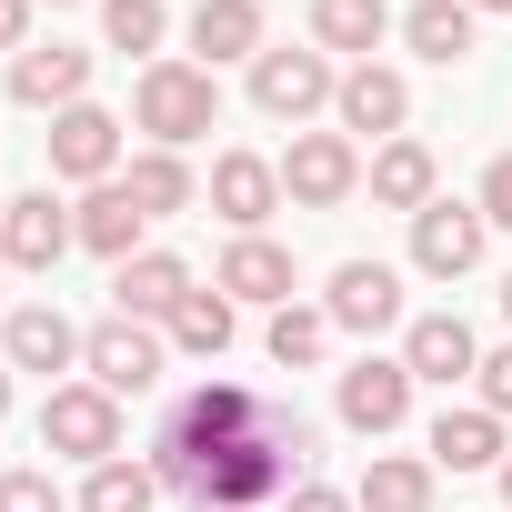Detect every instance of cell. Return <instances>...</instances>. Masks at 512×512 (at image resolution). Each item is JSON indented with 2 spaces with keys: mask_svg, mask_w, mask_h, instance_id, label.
<instances>
[{
  "mask_svg": "<svg viewBox=\"0 0 512 512\" xmlns=\"http://www.w3.org/2000/svg\"><path fill=\"white\" fill-rule=\"evenodd\" d=\"M322 312H332L342 332H392V322H402V272H392V262H342Z\"/></svg>",
  "mask_w": 512,
  "mask_h": 512,
  "instance_id": "cell-14",
  "label": "cell"
},
{
  "mask_svg": "<svg viewBox=\"0 0 512 512\" xmlns=\"http://www.w3.org/2000/svg\"><path fill=\"white\" fill-rule=\"evenodd\" d=\"M71 241H81V221H71L51 191H21L11 211H0V251H11V272H51Z\"/></svg>",
  "mask_w": 512,
  "mask_h": 512,
  "instance_id": "cell-8",
  "label": "cell"
},
{
  "mask_svg": "<svg viewBox=\"0 0 512 512\" xmlns=\"http://www.w3.org/2000/svg\"><path fill=\"white\" fill-rule=\"evenodd\" d=\"M372 201L382 211H422L432 201V151L422 141H382L372 151Z\"/></svg>",
  "mask_w": 512,
  "mask_h": 512,
  "instance_id": "cell-24",
  "label": "cell"
},
{
  "mask_svg": "<svg viewBox=\"0 0 512 512\" xmlns=\"http://www.w3.org/2000/svg\"><path fill=\"white\" fill-rule=\"evenodd\" d=\"M482 221H492V231H512V151L482 171Z\"/></svg>",
  "mask_w": 512,
  "mask_h": 512,
  "instance_id": "cell-32",
  "label": "cell"
},
{
  "mask_svg": "<svg viewBox=\"0 0 512 512\" xmlns=\"http://www.w3.org/2000/svg\"><path fill=\"white\" fill-rule=\"evenodd\" d=\"M472 11H512V0H472Z\"/></svg>",
  "mask_w": 512,
  "mask_h": 512,
  "instance_id": "cell-37",
  "label": "cell"
},
{
  "mask_svg": "<svg viewBox=\"0 0 512 512\" xmlns=\"http://www.w3.org/2000/svg\"><path fill=\"white\" fill-rule=\"evenodd\" d=\"M362 512H432V462H402V452H372L362 462Z\"/></svg>",
  "mask_w": 512,
  "mask_h": 512,
  "instance_id": "cell-22",
  "label": "cell"
},
{
  "mask_svg": "<svg viewBox=\"0 0 512 512\" xmlns=\"http://www.w3.org/2000/svg\"><path fill=\"white\" fill-rule=\"evenodd\" d=\"M0 211H11V201H0Z\"/></svg>",
  "mask_w": 512,
  "mask_h": 512,
  "instance_id": "cell-40",
  "label": "cell"
},
{
  "mask_svg": "<svg viewBox=\"0 0 512 512\" xmlns=\"http://www.w3.org/2000/svg\"><path fill=\"white\" fill-rule=\"evenodd\" d=\"M472 382H482V412H502V422H512V342H502V352H482V372H472Z\"/></svg>",
  "mask_w": 512,
  "mask_h": 512,
  "instance_id": "cell-31",
  "label": "cell"
},
{
  "mask_svg": "<svg viewBox=\"0 0 512 512\" xmlns=\"http://www.w3.org/2000/svg\"><path fill=\"white\" fill-rule=\"evenodd\" d=\"M0 422H11V362H0Z\"/></svg>",
  "mask_w": 512,
  "mask_h": 512,
  "instance_id": "cell-35",
  "label": "cell"
},
{
  "mask_svg": "<svg viewBox=\"0 0 512 512\" xmlns=\"http://www.w3.org/2000/svg\"><path fill=\"white\" fill-rule=\"evenodd\" d=\"M0 512H61V482L51 472H0Z\"/></svg>",
  "mask_w": 512,
  "mask_h": 512,
  "instance_id": "cell-30",
  "label": "cell"
},
{
  "mask_svg": "<svg viewBox=\"0 0 512 512\" xmlns=\"http://www.w3.org/2000/svg\"><path fill=\"white\" fill-rule=\"evenodd\" d=\"M191 51H201V71L262 61V0H201V11H191Z\"/></svg>",
  "mask_w": 512,
  "mask_h": 512,
  "instance_id": "cell-20",
  "label": "cell"
},
{
  "mask_svg": "<svg viewBox=\"0 0 512 512\" xmlns=\"http://www.w3.org/2000/svg\"><path fill=\"white\" fill-rule=\"evenodd\" d=\"M382 31H392V11H382V0H312V41H322V51L372 61V51H382Z\"/></svg>",
  "mask_w": 512,
  "mask_h": 512,
  "instance_id": "cell-23",
  "label": "cell"
},
{
  "mask_svg": "<svg viewBox=\"0 0 512 512\" xmlns=\"http://www.w3.org/2000/svg\"><path fill=\"white\" fill-rule=\"evenodd\" d=\"M0 362H11V372H71V362H81V332H71L51 302H21L11 332H0Z\"/></svg>",
  "mask_w": 512,
  "mask_h": 512,
  "instance_id": "cell-17",
  "label": "cell"
},
{
  "mask_svg": "<svg viewBox=\"0 0 512 512\" xmlns=\"http://www.w3.org/2000/svg\"><path fill=\"white\" fill-rule=\"evenodd\" d=\"M161 502V482H151V462H91V482H81V512H151Z\"/></svg>",
  "mask_w": 512,
  "mask_h": 512,
  "instance_id": "cell-26",
  "label": "cell"
},
{
  "mask_svg": "<svg viewBox=\"0 0 512 512\" xmlns=\"http://www.w3.org/2000/svg\"><path fill=\"white\" fill-rule=\"evenodd\" d=\"M332 91H342L332 51H262L251 61V111H272V121H312Z\"/></svg>",
  "mask_w": 512,
  "mask_h": 512,
  "instance_id": "cell-3",
  "label": "cell"
},
{
  "mask_svg": "<svg viewBox=\"0 0 512 512\" xmlns=\"http://www.w3.org/2000/svg\"><path fill=\"white\" fill-rule=\"evenodd\" d=\"M262 342H272V362H282V372H302V362H322V342H332V312H302V302H282Z\"/></svg>",
  "mask_w": 512,
  "mask_h": 512,
  "instance_id": "cell-28",
  "label": "cell"
},
{
  "mask_svg": "<svg viewBox=\"0 0 512 512\" xmlns=\"http://www.w3.org/2000/svg\"><path fill=\"white\" fill-rule=\"evenodd\" d=\"M111 292H121V312H131V322H171L201 282H191V262H181V251H131Z\"/></svg>",
  "mask_w": 512,
  "mask_h": 512,
  "instance_id": "cell-15",
  "label": "cell"
},
{
  "mask_svg": "<svg viewBox=\"0 0 512 512\" xmlns=\"http://www.w3.org/2000/svg\"><path fill=\"white\" fill-rule=\"evenodd\" d=\"M0 51H11V61L31 51V0H0Z\"/></svg>",
  "mask_w": 512,
  "mask_h": 512,
  "instance_id": "cell-34",
  "label": "cell"
},
{
  "mask_svg": "<svg viewBox=\"0 0 512 512\" xmlns=\"http://www.w3.org/2000/svg\"><path fill=\"white\" fill-rule=\"evenodd\" d=\"M402 412H412V372H402V362H382V352H372V362H352V372H342V422H352L362 442L402 432Z\"/></svg>",
  "mask_w": 512,
  "mask_h": 512,
  "instance_id": "cell-12",
  "label": "cell"
},
{
  "mask_svg": "<svg viewBox=\"0 0 512 512\" xmlns=\"http://www.w3.org/2000/svg\"><path fill=\"white\" fill-rule=\"evenodd\" d=\"M51 171L61 181H111L121 171V121L111 111H91V101H71V111H51Z\"/></svg>",
  "mask_w": 512,
  "mask_h": 512,
  "instance_id": "cell-7",
  "label": "cell"
},
{
  "mask_svg": "<svg viewBox=\"0 0 512 512\" xmlns=\"http://www.w3.org/2000/svg\"><path fill=\"white\" fill-rule=\"evenodd\" d=\"M81 362H91V382L121 402V392H151L161 382V332L151 322H131V312H111L101 332H81Z\"/></svg>",
  "mask_w": 512,
  "mask_h": 512,
  "instance_id": "cell-6",
  "label": "cell"
},
{
  "mask_svg": "<svg viewBox=\"0 0 512 512\" xmlns=\"http://www.w3.org/2000/svg\"><path fill=\"white\" fill-rule=\"evenodd\" d=\"M352 181H362V151H352V131H302V141L282 151V191H292L302 211H332V201H352Z\"/></svg>",
  "mask_w": 512,
  "mask_h": 512,
  "instance_id": "cell-5",
  "label": "cell"
},
{
  "mask_svg": "<svg viewBox=\"0 0 512 512\" xmlns=\"http://www.w3.org/2000/svg\"><path fill=\"white\" fill-rule=\"evenodd\" d=\"M101 31H111V51H161L171 11L161 0H101Z\"/></svg>",
  "mask_w": 512,
  "mask_h": 512,
  "instance_id": "cell-29",
  "label": "cell"
},
{
  "mask_svg": "<svg viewBox=\"0 0 512 512\" xmlns=\"http://www.w3.org/2000/svg\"><path fill=\"white\" fill-rule=\"evenodd\" d=\"M332 111H342V131L392 141V131L412 121V81H402V71H382V61H352V71H342V91H332Z\"/></svg>",
  "mask_w": 512,
  "mask_h": 512,
  "instance_id": "cell-10",
  "label": "cell"
},
{
  "mask_svg": "<svg viewBox=\"0 0 512 512\" xmlns=\"http://www.w3.org/2000/svg\"><path fill=\"white\" fill-rule=\"evenodd\" d=\"M482 241H492L482 201H422V211H412V262H422L432 282H462V272L482 262Z\"/></svg>",
  "mask_w": 512,
  "mask_h": 512,
  "instance_id": "cell-4",
  "label": "cell"
},
{
  "mask_svg": "<svg viewBox=\"0 0 512 512\" xmlns=\"http://www.w3.org/2000/svg\"><path fill=\"white\" fill-rule=\"evenodd\" d=\"M211 282H221L231 302H272V312H282V302H292V251L262 241V231H241V241L221 251V272H211Z\"/></svg>",
  "mask_w": 512,
  "mask_h": 512,
  "instance_id": "cell-16",
  "label": "cell"
},
{
  "mask_svg": "<svg viewBox=\"0 0 512 512\" xmlns=\"http://www.w3.org/2000/svg\"><path fill=\"white\" fill-rule=\"evenodd\" d=\"M402 41H412L432 71H452V61H472L482 11H472V0H412V11H402Z\"/></svg>",
  "mask_w": 512,
  "mask_h": 512,
  "instance_id": "cell-18",
  "label": "cell"
},
{
  "mask_svg": "<svg viewBox=\"0 0 512 512\" xmlns=\"http://www.w3.org/2000/svg\"><path fill=\"white\" fill-rule=\"evenodd\" d=\"M41 452H61V462H111V452H121V402H111L101 382H61V392L41 402Z\"/></svg>",
  "mask_w": 512,
  "mask_h": 512,
  "instance_id": "cell-2",
  "label": "cell"
},
{
  "mask_svg": "<svg viewBox=\"0 0 512 512\" xmlns=\"http://www.w3.org/2000/svg\"><path fill=\"white\" fill-rule=\"evenodd\" d=\"M51 11H61V0H51Z\"/></svg>",
  "mask_w": 512,
  "mask_h": 512,
  "instance_id": "cell-39",
  "label": "cell"
},
{
  "mask_svg": "<svg viewBox=\"0 0 512 512\" xmlns=\"http://www.w3.org/2000/svg\"><path fill=\"white\" fill-rule=\"evenodd\" d=\"M121 191L151 211V221H171V211H191V171H181V151H141L131 171H121Z\"/></svg>",
  "mask_w": 512,
  "mask_h": 512,
  "instance_id": "cell-25",
  "label": "cell"
},
{
  "mask_svg": "<svg viewBox=\"0 0 512 512\" xmlns=\"http://www.w3.org/2000/svg\"><path fill=\"white\" fill-rule=\"evenodd\" d=\"M502 322H512V282H502Z\"/></svg>",
  "mask_w": 512,
  "mask_h": 512,
  "instance_id": "cell-38",
  "label": "cell"
},
{
  "mask_svg": "<svg viewBox=\"0 0 512 512\" xmlns=\"http://www.w3.org/2000/svg\"><path fill=\"white\" fill-rule=\"evenodd\" d=\"M502 462V412H442L432 422V472H492Z\"/></svg>",
  "mask_w": 512,
  "mask_h": 512,
  "instance_id": "cell-21",
  "label": "cell"
},
{
  "mask_svg": "<svg viewBox=\"0 0 512 512\" xmlns=\"http://www.w3.org/2000/svg\"><path fill=\"white\" fill-rule=\"evenodd\" d=\"M71 221H81V251H101V262H131L141 231H151V211H141L121 181H91V201H81Z\"/></svg>",
  "mask_w": 512,
  "mask_h": 512,
  "instance_id": "cell-19",
  "label": "cell"
},
{
  "mask_svg": "<svg viewBox=\"0 0 512 512\" xmlns=\"http://www.w3.org/2000/svg\"><path fill=\"white\" fill-rule=\"evenodd\" d=\"M272 201H282V161H262V151H221V161H211V211H221L231 231H262Z\"/></svg>",
  "mask_w": 512,
  "mask_h": 512,
  "instance_id": "cell-13",
  "label": "cell"
},
{
  "mask_svg": "<svg viewBox=\"0 0 512 512\" xmlns=\"http://www.w3.org/2000/svg\"><path fill=\"white\" fill-rule=\"evenodd\" d=\"M502 502H512V452H502Z\"/></svg>",
  "mask_w": 512,
  "mask_h": 512,
  "instance_id": "cell-36",
  "label": "cell"
},
{
  "mask_svg": "<svg viewBox=\"0 0 512 512\" xmlns=\"http://www.w3.org/2000/svg\"><path fill=\"white\" fill-rule=\"evenodd\" d=\"M282 512H352V502H342L332 482H292V492H282Z\"/></svg>",
  "mask_w": 512,
  "mask_h": 512,
  "instance_id": "cell-33",
  "label": "cell"
},
{
  "mask_svg": "<svg viewBox=\"0 0 512 512\" xmlns=\"http://www.w3.org/2000/svg\"><path fill=\"white\" fill-rule=\"evenodd\" d=\"M81 91H91V51H71V41H31L11 61V101L21 111H71Z\"/></svg>",
  "mask_w": 512,
  "mask_h": 512,
  "instance_id": "cell-9",
  "label": "cell"
},
{
  "mask_svg": "<svg viewBox=\"0 0 512 512\" xmlns=\"http://www.w3.org/2000/svg\"><path fill=\"white\" fill-rule=\"evenodd\" d=\"M131 121L151 131V151H181V141H201L221 121V81L201 61H151L141 91H131Z\"/></svg>",
  "mask_w": 512,
  "mask_h": 512,
  "instance_id": "cell-1",
  "label": "cell"
},
{
  "mask_svg": "<svg viewBox=\"0 0 512 512\" xmlns=\"http://www.w3.org/2000/svg\"><path fill=\"white\" fill-rule=\"evenodd\" d=\"M402 372H412V382H472V372H482L472 322H462V312H422V322L402 332Z\"/></svg>",
  "mask_w": 512,
  "mask_h": 512,
  "instance_id": "cell-11",
  "label": "cell"
},
{
  "mask_svg": "<svg viewBox=\"0 0 512 512\" xmlns=\"http://www.w3.org/2000/svg\"><path fill=\"white\" fill-rule=\"evenodd\" d=\"M171 342H181V352H201V362H221V352H231V292H221V282H211V292H191V302L171 312Z\"/></svg>",
  "mask_w": 512,
  "mask_h": 512,
  "instance_id": "cell-27",
  "label": "cell"
}]
</instances>
